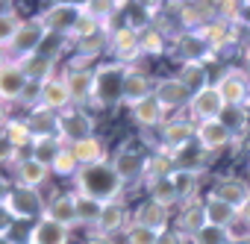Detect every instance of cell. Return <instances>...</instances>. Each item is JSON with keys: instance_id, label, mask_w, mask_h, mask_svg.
<instances>
[{"instance_id": "obj_50", "label": "cell", "mask_w": 250, "mask_h": 244, "mask_svg": "<svg viewBox=\"0 0 250 244\" xmlns=\"http://www.w3.org/2000/svg\"><path fill=\"white\" fill-rule=\"evenodd\" d=\"M0 127H6V109H3V103H0Z\"/></svg>"}, {"instance_id": "obj_6", "label": "cell", "mask_w": 250, "mask_h": 244, "mask_svg": "<svg viewBox=\"0 0 250 244\" xmlns=\"http://www.w3.org/2000/svg\"><path fill=\"white\" fill-rule=\"evenodd\" d=\"M106 50L112 53V59H115L118 65H124V68H133V62L142 56L139 30H133L130 24H124V27L112 30V33H109V47H106Z\"/></svg>"}, {"instance_id": "obj_54", "label": "cell", "mask_w": 250, "mask_h": 244, "mask_svg": "<svg viewBox=\"0 0 250 244\" xmlns=\"http://www.w3.org/2000/svg\"><path fill=\"white\" fill-rule=\"evenodd\" d=\"M218 244H227V241H218Z\"/></svg>"}, {"instance_id": "obj_8", "label": "cell", "mask_w": 250, "mask_h": 244, "mask_svg": "<svg viewBox=\"0 0 250 244\" xmlns=\"http://www.w3.org/2000/svg\"><path fill=\"white\" fill-rule=\"evenodd\" d=\"M194 124L191 121H186V118H171V121H165L162 124V130H159V150H168V153H174V156H180L191 142H194Z\"/></svg>"}, {"instance_id": "obj_48", "label": "cell", "mask_w": 250, "mask_h": 244, "mask_svg": "<svg viewBox=\"0 0 250 244\" xmlns=\"http://www.w3.org/2000/svg\"><path fill=\"white\" fill-rule=\"evenodd\" d=\"M3 65H9V53H6L3 47H0V68H3Z\"/></svg>"}, {"instance_id": "obj_45", "label": "cell", "mask_w": 250, "mask_h": 244, "mask_svg": "<svg viewBox=\"0 0 250 244\" xmlns=\"http://www.w3.org/2000/svg\"><path fill=\"white\" fill-rule=\"evenodd\" d=\"M156 244H183V235L177 229H165V232H159Z\"/></svg>"}, {"instance_id": "obj_39", "label": "cell", "mask_w": 250, "mask_h": 244, "mask_svg": "<svg viewBox=\"0 0 250 244\" xmlns=\"http://www.w3.org/2000/svg\"><path fill=\"white\" fill-rule=\"evenodd\" d=\"M21 15L18 12H3L0 15V47L3 50H9V44L15 41V36H18V30H21Z\"/></svg>"}, {"instance_id": "obj_46", "label": "cell", "mask_w": 250, "mask_h": 244, "mask_svg": "<svg viewBox=\"0 0 250 244\" xmlns=\"http://www.w3.org/2000/svg\"><path fill=\"white\" fill-rule=\"evenodd\" d=\"M85 244H115V241H112L109 235H97V232H94V235L85 238Z\"/></svg>"}, {"instance_id": "obj_7", "label": "cell", "mask_w": 250, "mask_h": 244, "mask_svg": "<svg viewBox=\"0 0 250 244\" xmlns=\"http://www.w3.org/2000/svg\"><path fill=\"white\" fill-rule=\"evenodd\" d=\"M39 15H42L50 36H71L80 15H83V3H50Z\"/></svg>"}, {"instance_id": "obj_22", "label": "cell", "mask_w": 250, "mask_h": 244, "mask_svg": "<svg viewBox=\"0 0 250 244\" xmlns=\"http://www.w3.org/2000/svg\"><path fill=\"white\" fill-rule=\"evenodd\" d=\"M133 224H142V226H147V229H153V232H165V229H171L168 224H171V209H165V206H159L156 200H145L136 212H133Z\"/></svg>"}, {"instance_id": "obj_31", "label": "cell", "mask_w": 250, "mask_h": 244, "mask_svg": "<svg viewBox=\"0 0 250 244\" xmlns=\"http://www.w3.org/2000/svg\"><path fill=\"white\" fill-rule=\"evenodd\" d=\"M171 180H174V185H177L180 203H194L197 185H200V171H197V168H177Z\"/></svg>"}, {"instance_id": "obj_21", "label": "cell", "mask_w": 250, "mask_h": 244, "mask_svg": "<svg viewBox=\"0 0 250 244\" xmlns=\"http://www.w3.org/2000/svg\"><path fill=\"white\" fill-rule=\"evenodd\" d=\"M24 121L33 133V142L36 139H59V133H62V115L47 112V109H30V115Z\"/></svg>"}, {"instance_id": "obj_51", "label": "cell", "mask_w": 250, "mask_h": 244, "mask_svg": "<svg viewBox=\"0 0 250 244\" xmlns=\"http://www.w3.org/2000/svg\"><path fill=\"white\" fill-rule=\"evenodd\" d=\"M0 244H15V241H12L9 235H0Z\"/></svg>"}, {"instance_id": "obj_52", "label": "cell", "mask_w": 250, "mask_h": 244, "mask_svg": "<svg viewBox=\"0 0 250 244\" xmlns=\"http://www.w3.org/2000/svg\"><path fill=\"white\" fill-rule=\"evenodd\" d=\"M244 74H247V80H250V53H247V71H244Z\"/></svg>"}, {"instance_id": "obj_14", "label": "cell", "mask_w": 250, "mask_h": 244, "mask_svg": "<svg viewBox=\"0 0 250 244\" xmlns=\"http://www.w3.org/2000/svg\"><path fill=\"white\" fill-rule=\"evenodd\" d=\"M91 136H94V121L85 109H68L62 115V133H59L62 144H77Z\"/></svg>"}, {"instance_id": "obj_38", "label": "cell", "mask_w": 250, "mask_h": 244, "mask_svg": "<svg viewBox=\"0 0 250 244\" xmlns=\"http://www.w3.org/2000/svg\"><path fill=\"white\" fill-rule=\"evenodd\" d=\"M65 144H62V139H36L33 142V159H39V162H44V165H53V159L59 156V150H62Z\"/></svg>"}, {"instance_id": "obj_25", "label": "cell", "mask_w": 250, "mask_h": 244, "mask_svg": "<svg viewBox=\"0 0 250 244\" xmlns=\"http://www.w3.org/2000/svg\"><path fill=\"white\" fill-rule=\"evenodd\" d=\"M68 241H71V229L50 221L47 215L33 224L30 238H27V244H68Z\"/></svg>"}, {"instance_id": "obj_32", "label": "cell", "mask_w": 250, "mask_h": 244, "mask_svg": "<svg viewBox=\"0 0 250 244\" xmlns=\"http://www.w3.org/2000/svg\"><path fill=\"white\" fill-rule=\"evenodd\" d=\"M21 68H24V74H27V80L30 82H47L50 77H53V68H56V62H53V56H42V53H36V56H30V59H24L21 62Z\"/></svg>"}, {"instance_id": "obj_2", "label": "cell", "mask_w": 250, "mask_h": 244, "mask_svg": "<svg viewBox=\"0 0 250 244\" xmlns=\"http://www.w3.org/2000/svg\"><path fill=\"white\" fill-rule=\"evenodd\" d=\"M124 74H127V68L118 65V62H106V65L94 68V91H91V106L94 109H109V106L121 103Z\"/></svg>"}, {"instance_id": "obj_11", "label": "cell", "mask_w": 250, "mask_h": 244, "mask_svg": "<svg viewBox=\"0 0 250 244\" xmlns=\"http://www.w3.org/2000/svg\"><path fill=\"white\" fill-rule=\"evenodd\" d=\"M147 156H150V153H142V150H136V147H124V150H118L109 162H112L115 174L124 180V185H127V183H133V180H145Z\"/></svg>"}, {"instance_id": "obj_29", "label": "cell", "mask_w": 250, "mask_h": 244, "mask_svg": "<svg viewBox=\"0 0 250 244\" xmlns=\"http://www.w3.org/2000/svg\"><path fill=\"white\" fill-rule=\"evenodd\" d=\"M130 115H133V121L139 127H145V130H153V127H162L165 124V109L156 103V97L150 94L147 100H142V103H136L133 109H130Z\"/></svg>"}, {"instance_id": "obj_9", "label": "cell", "mask_w": 250, "mask_h": 244, "mask_svg": "<svg viewBox=\"0 0 250 244\" xmlns=\"http://www.w3.org/2000/svg\"><path fill=\"white\" fill-rule=\"evenodd\" d=\"M224 109H227V106H224V100H221L215 82H209L206 88L194 91L191 100H188V115H191V121H197V124H206V121H218Z\"/></svg>"}, {"instance_id": "obj_5", "label": "cell", "mask_w": 250, "mask_h": 244, "mask_svg": "<svg viewBox=\"0 0 250 244\" xmlns=\"http://www.w3.org/2000/svg\"><path fill=\"white\" fill-rule=\"evenodd\" d=\"M174 50H177V59L183 65H206L215 56L212 44L206 41V36L200 30H183L174 39Z\"/></svg>"}, {"instance_id": "obj_3", "label": "cell", "mask_w": 250, "mask_h": 244, "mask_svg": "<svg viewBox=\"0 0 250 244\" xmlns=\"http://www.w3.org/2000/svg\"><path fill=\"white\" fill-rule=\"evenodd\" d=\"M0 206L9 212L12 221H39L44 218V197L36 188H24V185H12L3 197H0Z\"/></svg>"}, {"instance_id": "obj_43", "label": "cell", "mask_w": 250, "mask_h": 244, "mask_svg": "<svg viewBox=\"0 0 250 244\" xmlns=\"http://www.w3.org/2000/svg\"><path fill=\"white\" fill-rule=\"evenodd\" d=\"M124 238H127V244H156L159 232H153V229H147L142 224H130L127 232H124Z\"/></svg>"}, {"instance_id": "obj_34", "label": "cell", "mask_w": 250, "mask_h": 244, "mask_svg": "<svg viewBox=\"0 0 250 244\" xmlns=\"http://www.w3.org/2000/svg\"><path fill=\"white\" fill-rule=\"evenodd\" d=\"M147 191H150V200H156V203L165 206V209H171V206L180 203V194H177V185H174L171 177L156 180V183H147Z\"/></svg>"}, {"instance_id": "obj_30", "label": "cell", "mask_w": 250, "mask_h": 244, "mask_svg": "<svg viewBox=\"0 0 250 244\" xmlns=\"http://www.w3.org/2000/svg\"><path fill=\"white\" fill-rule=\"evenodd\" d=\"M177 156L168 153V150H156L147 156V168H145V183H156V180H165V177H174L177 171Z\"/></svg>"}, {"instance_id": "obj_19", "label": "cell", "mask_w": 250, "mask_h": 244, "mask_svg": "<svg viewBox=\"0 0 250 244\" xmlns=\"http://www.w3.org/2000/svg\"><path fill=\"white\" fill-rule=\"evenodd\" d=\"M50 165H44V162H39V159H33V156H24V159H18L15 162V185H24V188H42L47 180H50Z\"/></svg>"}, {"instance_id": "obj_12", "label": "cell", "mask_w": 250, "mask_h": 244, "mask_svg": "<svg viewBox=\"0 0 250 244\" xmlns=\"http://www.w3.org/2000/svg\"><path fill=\"white\" fill-rule=\"evenodd\" d=\"M71 103L74 109H83L85 103H91V91H94V68H68L62 74Z\"/></svg>"}, {"instance_id": "obj_33", "label": "cell", "mask_w": 250, "mask_h": 244, "mask_svg": "<svg viewBox=\"0 0 250 244\" xmlns=\"http://www.w3.org/2000/svg\"><path fill=\"white\" fill-rule=\"evenodd\" d=\"M3 139L12 150H21V147H33V133L27 127V121H6L3 127Z\"/></svg>"}, {"instance_id": "obj_15", "label": "cell", "mask_w": 250, "mask_h": 244, "mask_svg": "<svg viewBox=\"0 0 250 244\" xmlns=\"http://www.w3.org/2000/svg\"><path fill=\"white\" fill-rule=\"evenodd\" d=\"M133 221H130V212H127V206H124V200H112V203H103V209H100V218H97V235H118V232H127V226H130Z\"/></svg>"}, {"instance_id": "obj_18", "label": "cell", "mask_w": 250, "mask_h": 244, "mask_svg": "<svg viewBox=\"0 0 250 244\" xmlns=\"http://www.w3.org/2000/svg\"><path fill=\"white\" fill-rule=\"evenodd\" d=\"M194 142L203 153H215V150H224L229 142H232V133L221 124V118L218 121H206V124H197L194 130Z\"/></svg>"}, {"instance_id": "obj_41", "label": "cell", "mask_w": 250, "mask_h": 244, "mask_svg": "<svg viewBox=\"0 0 250 244\" xmlns=\"http://www.w3.org/2000/svg\"><path fill=\"white\" fill-rule=\"evenodd\" d=\"M221 124L235 136V133H244L247 130V112H244V106H227L224 112H221Z\"/></svg>"}, {"instance_id": "obj_53", "label": "cell", "mask_w": 250, "mask_h": 244, "mask_svg": "<svg viewBox=\"0 0 250 244\" xmlns=\"http://www.w3.org/2000/svg\"><path fill=\"white\" fill-rule=\"evenodd\" d=\"M232 244H250V238H241V241H232Z\"/></svg>"}, {"instance_id": "obj_28", "label": "cell", "mask_w": 250, "mask_h": 244, "mask_svg": "<svg viewBox=\"0 0 250 244\" xmlns=\"http://www.w3.org/2000/svg\"><path fill=\"white\" fill-rule=\"evenodd\" d=\"M203 212H206V226H209V229H221V232L238 218V209H232V206L224 203V200H215L212 194L203 200Z\"/></svg>"}, {"instance_id": "obj_4", "label": "cell", "mask_w": 250, "mask_h": 244, "mask_svg": "<svg viewBox=\"0 0 250 244\" xmlns=\"http://www.w3.org/2000/svg\"><path fill=\"white\" fill-rule=\"evenodd\" d=\"M50 33H47V27H44V21H42V15H33V18H24L21 21V30H18V36H15V41L9 44V62H15V65H21L24 59H30V56H36V53H42V44H44V39H47Z\"/></svg>"}, {"instance_id": "obj_23", "label": "cell", "mask_w": 250, "mask_h": 244, "mask_svg": "<svg viewBox=\"0 0 250 244\" xmlns=\"http://www.w3.org/2000/svg\"><path fill=\"white\" fill-rule=\"evenodd\" d=\"M206 229V212H203V200H194V203H183L180 209V218H177V232L183 238H197L200 232Z\"/></svg>"}, {"instance_id": "obj_10", "label": "cell", "mask_w": 250, "mask_h": 244, "mask_svg": "<svg viewBox=\"0 0 250 244\" xmlns=\"http://www.w3.org/2000/svg\"><path fill=\"white\" fill-rule=\"evenodd\" d=\"M215 88H218L224 106H244L247 97H250V80H247V74L238 71V68H227V71L218 77Z\"/></svg>"}, {"instance_id": "obj_40", "label": "cell", "mask_w": 250, "mask_h": 244, "mask_svg": "<svg viewBox=\"0 0 250 244\" xmlns=\"http://www.w3.org/2000/svg\"><path fill=\"white\" fill-rule=\"evenodd\" d=\"M50 171H53L56 177H77V171H80V162H77V156L71 153V147H68V144L59 150V156L53 159Z\"/></svg>"}, {"instance_id": "obj_16", "label": "cell", "mask_w": 250, "mask_h": 244, "mask_svg": "<svg viewBox=\"0 0 250 244\" xmlns=\"http://www.w3.org/2000/svg\"><path fill=\"white\" fill-rule=\"evenodd\" d=\"M153 80L145 74V71H139L136 65L133 68H127V74H124V91H121V103H127L130 109L136 106V103H142V100H147L150 94H153Z\"/></svg>"}, {"instance_id": "obj_1", "label": "cell", "mask_w": 250, "mask_h": 244, "mask_svg": "<svg viewBox=\"0 0 250 244\" xmlns=\"http://www.w3.org/2000/svg\"><path fill=\"white\" fill-rule=\"evenodd\" d=\"M74 191L83 197H91L97 203H112V200H121L124 180L115 174L112 162H100V165H88V168L77 171Z\"/></svg>"}, {"instance_id": "obj_17", "label": "cell", "mask_w": 250, "mask_h": 244, "mask_svg": "<svg viewBox=\"0 0 250 244\" xmlns=\"http://www.w3.org/2000/svg\"><path fill=\"white\" fill-rule=\"evenodd\" d=\"M39 109H47V112H56V115H65L68 109H74L71 103V94H68V85L62 77H50L47 82H42V100H39Z\"/></svg>"}, {"instance_id": "obj_20", "label": "cell", "mask_w": 250, "mask_h": 244, "mask_svg": "<svg viewBox=\"0 0 250 244\" xmlns=\"http://www.w3.org/2000/svg\"><path fill=\"white\" fill-rule=\"evenodd\" d=\"M27 85H30V80H27V74H24L21 65L9 62V65L0 68V103L21 100L24 91H27Z\"/></svg>"}, {"instance_id": "obj_44", "label": "cell", "mask_w": 250, "mask_h": 244, "mask_svg": "<svg viewBox=\"0 0 250 244\" xmlns=\"http://www.w3.org/2000/svg\"><path fill=\"white\" fill-rule=\"evenodd\" d=\"M224 238H227V244L241 241V238H250V224H247L244 218H235V221L224 229Z\"/></svg>"}, {"instance_id": "obj_35", "label": "cell", "mask_w": 250, "mask_h": 244, "mask_svg": "<svg viewBox=\"0 0 250 244\" xmlns=\"http://www.w3.org/2000/svg\"><path fill=\"white\" fill-rule=\"evenodd\" d=\"M139 44H142V56H159V53H165V33L156 24L145 27V30H139Z\"/></svg>"}, {"instance_id": "obj_13", "label": "cell", "mask_w": 250, "mask_h": 244, "mask_svg": "<svg viewBox=\"0 0 250 244\" xmlns=\"http://www.w3.org/2000/svg\"><path fill=\"white\" fill-rule=\"evenodd\" d=\"M153 97H156V103H159L165 112H177V109L188 106L191 91H188L177 77H162V80H156V85H153Z\"/></svg>"}, {"instance_id": "obj_49", "label": "cell", "mask_w": 250, "mask_h": 244, "mask_svg": "<svg viewBox=\"0 0 250 244\" xmlns=\"http://www.w3.org/2000/svg\"><path fill=\"white\" fill-rule=\"evenodd\" d=\"M3 12H15V3H0V15Z\"/></svg>"}, {"instance_id": "obj_36", "label": "cell", "mask_w": 250, "mask_h": 244, "mask_svg": "<svg viewBox=\"0 0 250 244\" xmlns=\"http://www.w3.org/2000/svg\"><path fill=\"white\" fill-rule=\"evenodd\" d=\"M177 80H180V82H183V85H186L191 94L209 85L206 65H180V71H177Z\"/></svg>"}, {"instance_id": "obj_26", "label": "cell", "mask_w": 250, "mask_h": 244, "mask_svg": "<svg viewBox=\"0 0 250 244\" xmlns=\"http://www.w3.org/2000/svg\"><path fill=\"white\" fill-rule=\"evenodd\" d=\"M44 215H47L50 221H56V224H62V226H68V229H74V226H77V197H74V191L50 197Z\"/></svg>"}, {"instance_id": "obj_27", "label": "cell", "mask_w": 250, "mask_h": 244, "mask_svg": "<svg viewBox=\"0 0 250 244\" xmlns=\"http://www.w3.org/2000/svg\"><path fill=\"white\" fill-rule=\"evenodd\" d=\"M68 147H71V153L77 156L80 168H88V165L109 162L106 144H103V139H97V136H91V139H83V142H77V144H68Z\"/></svg>"}, {"instance_id": "obj_37", "label": "cell", "mask_w": 250, "mask_h": 244, "mask_svg": "<svg viewBox=\"0 0 250 244\" xmlns=\"http://www.w3.org/2000/svg\"><path fill=\"white\" fill-rule=\"evenodd\" d=\"M74 197H77V226H97V218H100L103 203H97L91 197H83L77 191H74Z\"/></svg>"}, {"instance_id": "obj_47", "label": "cell", "mask_w": 250, "mask_h": 244, "mask_svg": "<svg viewBox=\"0 0 250 244\" xmlns=\"http://www.w3.org/2000/svg\"><path fill=\"white\" fill-rule=\"evenodd\" d=\"M238 218H244V221L250 224V197H247V200H244V206L238 209Z\"/></svg>"}, {"instance_id": "obj_24", "label": "cell", "mask_w": 250, "mask_h": 244, "mask_svg": "<svg viewBox=\"0 0 250 244\" xmlns=\"http://www.w3.org/2000/svg\"><path fill=\"white\" fill-rule=\"evenodd\" d=\"M215 200H224V203H229L232 209H241L244 206V200L250 197V185L244 183V180H238V177H221L215 185H212V191H209Z\"/></svg>"}, {"instance_id": "obj_42", "label": "cell", "mask_w": 250, "mask_h": 244, "mask_svg": "<svg viewBox=\"0 0 250 244\" xmlns=\"http://www.w3.org/2000/svg\"><path fill=\"white\" fill-rule=\"evenodd\" d=\"M97 33H106V30H103V24L83 12V15H80V21H77V27H74V33H71L68 39L80 44V41H85V39H91V36H97Z\"/></svg>"}]
</instances>
